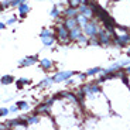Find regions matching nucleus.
Returning <instances> with one entry per match:
<instances>
[{
    "label": "nucleus",
    "instance_id": "24",
    "mask_svg": "<svg viewBox=\"0 0 130 130\" xmlns=\"http://www.w3.org/2000/svg\"><path fill=\"white\" fill-rule=\"evenodd\" d=\"M9 109H10V113H17V112L20 110L17 105H13V106H11V107H9Z\"/></svg>",
    "mask_w": 130,
    "mask_h": 130
},
{
    "label": "nucleus",
    "instance_id": "22",
    "mask_svg": "<svg viewBox=\"0 0 130 130\" xmlns=\"http://www.w3.org/2000/svg\"><path fill=\"white\" fill-rule=\"evenodd\" d=\"M9 113H10V109H7V107H0V117H6Z\"/></svg>",
    "mask_w": 130,
    "mask_h": 130
},
{
    "label": "nucleus",
    "instance_id": "9",
    "mask_svg": "<svg viewBox=\"0 0 130 130\" xmlns=\"http://www.w3.org/2000/svg\"><path fill=\"white\" fill-rule=\"evenodd\" d=\"M78 13H79L78 7L68 6V7H65V9L62 10V17H75Z\"/></svg>",
    "mask_w": 130,
    "mask_h": 130
},
{
    "label": "nucleus",
    "instance_id": "26",
    "mask_svg": "<svg viewBox=\"0 0 130 130\" xmlns=\"http://www.w3.org/2000/svg\"><path fill=\"white\" fill-rule=\"evenodd\" d=\"M124 71H126V74H127V75H130V64L127 65L126 68H124Z\"/></svg>",
    "mask_w": 130,
    "mask_h": 130
},
{
    "label": "nucleus",
    "instance_id": "12",
    "mask_svg": "<svg viewBox=\"0 0 130 130\" xmlns=\"http://www.w3.org/2000/svg\"><path fill=\"white\" fill-rule=\"evenodd\" d=\"M52 84H54V79H52V76H47V78H44L41 82H38V84H37V88H38V89L50 88Z\"/></svg>",
    "mask_w": 130,
    "mask_h": 130
},
{
    "label": "nucleus",
    "instance_id": "28",
    "mask_svg": "<svg viewBox=\"0 0 130 130\" xmlns=\"http://www.w3.org/2000/svg\"><path fill=\"white\" fill-rule=\"evenodd\" d=\"M3 10L4 9H3V6H2V3H0V11H3Z\"/></svg>",
    "mask_w": 130,
    "mask_h": 130
},
{
    "label": "nucleus",
    "instance_id": "18",
    "mask_svg": "<svg viewBox=\"0 0 130 130\" xmlns=\"http://www.w3.org/2000/svg\"><path fill=\"white\" fill-rule=\"evenodd\" d=\"M48 36H55V30L54 28H42L41 32H40V38L48 37Z\"/></svg>",
    "mask_w": 130,
    "mask_h": 130
},
{
    "label": "nucleus",
    "instance_id": "20",
    "mask_svg": "<svg viewBox=\"0 0 130 130\" xmlns=\"http://www.w3.org/2000/svg\"><path fill=\"white\" fill-rule=\"evenodd\" d=\"M84 3H86V0H68V6H72V7H79Z\"/></svg>",
    "mask_w": 130,
    "mask_h": 130
},
{
    "label": "nucleus",
    "instance_id": "27",
    "mask_svg": "<svg viewBox=\"0 0 130 130\" xmlns=\"http://www.w3.org/2000/svg\"><path fill=\"white\" fill-rule=\"evenodd\" d=\"M127 57H130V44H129V45H127Z\"/></svg>",
    "mask_w": 130,
    "mask_h": 130
},
{
    "label": "nucleus",
    "instance_id": "17",
    "mask_svg": "<svg viewBox=\"0 0 130 130\" xmlns=\"http://www.w3.org/2000/svg\"><path fill=\"white\" fill-rule=\"evenodd\" d=\"M50 16H51V19L57 20L58 17H61V16H62V11L58 9V6H54V7L51 9V11H50Z\"/></svg>",
    "mask_w": 130,
    "mask_h": 130
},
{
    "label": "nucleus",
    "instance_id": "25",
    "mask_svg": "<svg viewBox=\"0 0 130 130\" xmlns=\"http://www.w3.org/2000/svg\"><path fill=\"white\" fill-rule=\"evenodd\" d=\"M4 28H6V23L0 21V30H4Z\"/></svg>",
    "mask_w": 130,
    "mask_h": 130
},
{
    "label": "nucleus",
    "instance_id": "15",
    "mask_svg": "<svg viewBox=\"0 0 130 130\" xmlns=\"http://www.w3.org/2000/svg\"><path fill=\"white\" fill-rule=\"evenodd\" d=\"M30 84H31V79H28V78H20V79L16 81L17 89H23L24 85H30Z\"/></svg>",
    "mask_w": 130,
    "mask_h": 130
},
{
    "label": "nucleus",
    "instance_id": "11",
    "mask_svg": "<svg viewBox=\"0 0 130 130\" xmlns=\"http://www.w3.org/2000/svg\"><path fill=\"white\" fill-rule=\"evenodd\" d=\"M64 24L67 26L68 30H72L74 27L78 26V20H76V16L75 17H64Z\"/></svg>",
    "mask_w": 130,
    "mask_h": 130
},
{
    "label": "nucleus",
    "instance_id": "4",
    "mask_svg": "<svg viewBox=\"0 0 130 130\" xmlns=\"http://www.w3.org/2000/svg\"><path fill=\"white\" fill-rule=\"evenodd\" d=\"M130 44V31L129 32H122V34H115L113 38V47L116 48H123Z\"/></svg>",
    "mask_w": 130,
    "mask_h": 130
},
{
    "label": "nucleus",
    "instance_id": "3",
    "mask_svg": "<svg viewBox=\"0 0 130 130\" xmlns=\"http://www.w3.org/2000/svg\"><path fill=\"white\" fill-rule=\"evenodd\" d=\"M101 28H102V23L99 21V20H96L95 17H93V19H91L88 23L82 27L84 34L88 37V38H89V37H93V36H98V32L101 31Z\"/></svg>",
    "mask_w": 130,
    "mask_h": 130
},
{
    "label": "nucleus",
    "instance_id": "16",
    "mask_svg": "<svg viewBox=\"0 0 130 130\" xmlns=\"http://www.w3.org/2000/svg\"><path fill=\"white\" fill-rule=\"evenodd\" d=\"M14 82V76L13 75H3L2 76V79H0V84L2 85H10V84H13Z\"/></svg>",
    "mask_w": 130,
    "mask_h": 130
},
{
    "label": "nucleus",
    "instance_id": "1",
    "mask_svg": "<svg viewBox=\"0 0 130 130\" xmlns=\"http://www.w3.org/2000/svg\"><path fill=\"white\" fill-rule=\"evenodd\" d=\"M55 38H57V42L64 44V45H67V44L71 42V38H69V30L67 28V26L64 24V21L57 24V27H55Z\"/></svg>",
    "mask_w": 130,
    "mask_h": 130
},
{
    "label": "nucleus",
    "instance_id": "21",
    "mask_svg": "<svg viewBox=\"0 0 130 130\" xmlns=\"http://www.w3.org/2000/svg\"><path fill=\"white\" fill-rule=\"evenodd\" d=\"M88 45H101V42H99V38L98 36H93V37H89L88 38Z\"/></svg>",
    "mask_w": 130,
    "mask_h": 130
},
{
    "label": "nucleus",
    "instance_id": "5",
    "mask_svg": "<svg viewBox=\"0 0 130 130\" xmlns=\"http://www.w3.org/2000/svg\"><path fill=\"white\" fill-rule=\"evenodd\" d=\"M74 75L75 74L72 71H59L52 76V79H54V84H61V82H67L69 78H72Z\"/></svg>",
    "mask_w": 130,
    "mask_h": 130
},
{
    "label": "nucleus",
    "instance_id": "6",
    "mask_svg": "<svg viewBox=\"0 0 130 130\" xmlns=\"http://www.w3.org/2000/svg\"><path fill=\"white\" fill-rule=\"evenodd\" d=\"M38 62V57L37 55H30V57H24L23 59L19 61V67L20 68H26V67H31V65Z\"/></svg>",
    "mask_w": 130,
    "mask_h": 130
},
{
    "label": "nucleus",
    "instance_id": "7",
    "mask_svg": "<svg viewBox=\"0 0 130 130\" xmlns=\"http://www.w3.org/2000/svg\"><path fill=\"white\" fill-rule=\"evenodd\" d=\"M82 36H84V30H82V27L79 24L76 27H74L72 30H69V38H71V41L76 42Z\"/></svg>",
    "mask_w": 130,
    "mask_h": 130
},
{
    "label": "nucleus",
    "instance_id": "10",
    "mask_svg": "<svg viewBox=\"0 0 130 130\" xmlns=\"http://www.w3.org/2000/svg\"><path fill=\"white\" fill-rule=\"evenodd\" d=\"M40 67H41L42 69L45 72H50L51 69H54V62H52V59H48V58H44L40 61Z\"/></svg>",
    "mask_w": 130,
    "mask_h": 130
},
{
    "label": "nucleus",
    "instance_id": "2",
    "mask_svg": "<svg viewBox=\"0 0 130 130\" xmlns=\"http://www.w3.org/2000/svg\"><path fill=\"white\" fill-rule=\"evenodd\" d=\"M98 38H99L101 45H103V47H112V45H113V38H115V30L105 28V27L102 26L101 31L98 32Z\"/></svg>",
    "mask_w": 130,
    "mask_h": 130
},
{
    "label": "nucleus",
    "instance_id": "13",
    "mask_svg": "<svg viewBox=\"0 0 130 130\" xmlns=\"http://www.w3.org/2000/svg\"><path fill=\"white\" fill-rule=\"evenodd\" d=\"M41 42L44 47H54L57 42V38L55 36H48V37H42L41 38Z\"/></svg>",
    "mask_w": 130,
    "mask_h": 130
},
{
    "label": "nucleus",
    "instance_id": "8",
    "mask_svg": "<svg viewBox=\"0 0 130 130\" xmlns=\"http://www.w3.org/2000/svg\"><path fill=\"white\" fill-rule=\"evenodd\" d=\"M17 11H19L20 17H21V19H24V17L28 14V11H30V6L27 4V2H21V3L17 6Z\"/></svg>",
    "mask_w": 130,
    "mask_h": 130
},
{
    "label": "nucleus",
    "instance_id": "23",
    "mask_svg": "<svg viewBox=\"0 0 130 130\" xmlns=\"http://www.w3.org/2000/svg\"><path fill=\"white\" fill-rule=\"evenodd\" d=\"M14 23H17V17H16V16L10 17V19L6 21V26H11V24H14Z\"/></svg>",
    "mask_w": 130,
    "mask_h": 130
},
{
    "label": "nucleus",
    "instance_id": "14",
    "mask_svg": "<svg viewBox=\"0 0 130 130\" xmlns=\"http://www.w3.org/2000/svg\"><path fill=\"white\" fill-rule=\"evenodd\" d=\"M102 71H103V68H101V67H95V68L88 69L85 74H86V76H98Z\"/></svg>",
    "mask_w": 130,
    "mask_h": 130
},
{
    "label": "nucleus",
    "instance_id": "19",
    "mask_svg": "<svg viewBox=\"0 0 130 130\" xmlns=\"http://www.w3.org/2000/svg\"><path fill=\"white\" fill-rule=\"evenodd\" d=\"M16 105L19 106L20 110H28V109H30V103H28V102H26V101H19Z\"/></svg>",
    "mask_w": 130,
    "mask_h": 130
}]
</instances>
